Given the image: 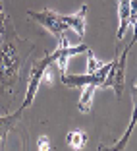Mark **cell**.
Segmentation results:
<instances>
[{"label":"cell","mask_w":137,"mask_h":151,"mask_svg":"<svg viewBox=\"0 0 137 151\" xmlns=\"http://www.w3.org/2000/svg\"><path fill=\"white\" fill-rule=\"evenodd\" d=\"M108 70H110V64H102L101 70L93 72V74H85V76L62 74L60 80H62V83L68 85V87H83V85H97V87H101L104 78H106V74H108Z\"/></svg>","instance_id":"obj_5"},{"label":"cell","mask_w":137,"mask_h":151,"mask_svg":"<svg viewBox=\"0 0 137 151\" xmlns=\"http://www.w3.org/2000/svg\"><path fill=\"white\" fill-rule=\"evenodd\" d=\"M137 43V19H135V23H133V37H131V41H129V45H128V49H124V50H131V47Z\"/></svg>","instance_id":"obj_15"},{"label":"cell","mask_w":137,"mask_h":151,"mask_svg":"<svg viewBox=\"0 0 137 151\" xmlns=\"http://www.w3.org/2000/svg\"><path fill=\"white\" fill-rule=\"evenodd\" d=\"M58 56H60V52H58V49H56V50H52L50 54H46L43 60L31 64V70H29V81H27V91H25V99H23L19 111H25V109L33 103V99H35L37 91H39V87H41V83H43V76H44V72H46V68H49L52 62H56Z\"/></svg>","instance_id":"obj_2"},{"label":"cell","mask_w":137,"mask_h":151,"mask_svg":"<svg viewBox=\"0 0 137 151\" xmlns=\"http://www.w3.org/2000/svg\"><path fill=\"white\" fill-rule=\"evenodd\" d=\"M0 6H2V0H0Z\"/></svg>","instance_id":"obj_16"},{"label":"cell","mask_w":137,"mask_h":151,"mask_svg":"<svg viewBox=\"0 0 137 151\" xmlns=\"http://www.w3.org/2000/svg\"><path fill=\"white\" fill-rule=\"evenodd\" d=\"M128 50L120 54L116 50V56L114 60L110 62V70L106 74L104 81H102L101 87H112L116 93V99L122 97V91H124V85H126V60H128Z\"/></svg>","instance_id":"obj_3"},{"label":"cell","mask_w":137,"mask_h":151,"mask_svg":"<svg viewBox=\"0 0 137 151\" xmlns=\"http://www.w3.org/2000/svg\"><path fill=\"white\" fill-rule=\"evenodd\" d=\"M89 142V136L83 132V130H71L66 136V143L71 147V149H83Z\"/></svg>","instance_id":"obj_10"},{"label":"cell","mask_w":137,"mask_h":151,"mask_svg":"<svg viewBox=\"0 0 137 151\" xmlns=\"http://www.w3.org/2000/svg\"><path fill=\"white\" fill-rule=\"evenodd\" d=\"M8 33V16L4 14V8L0 6V35Z\"/></svg>","instance_id":"obj_13"},{"label":"cell","mask_w":137,"mask_h":151,"mask_svg":"<svg viewBox=\"0 0 137 151\" xmlns=\"http://www.w3.org/2000/svg\"><path fill=\"white\" fill-rule=\"evenodd\" d=\"M37 147H39V151H52V147H50V139L46 138V136H41V138L37 139Z\"/></svg>","instance_id":"obj_14"},{"label":"cell","mask_w":137,"mask_h":151,"mask_svg":"<svg viewBox=\"0 0 137 151\" xmlns=\"http://www.w3.org/2000/svg\"><path fill=\"white\" fill-rule=\"evenodd\" d=\"M85 54H87V74H93V72L101 70V68H102V64L98 62L97 58H95L93 50L89 49V50H87V52H85Z\"/></svg>","instance_id":"obj_12"},{"label":"cell","mask_w":137,"mask_h":151,"mask_svg":"<svg viewBox=\"0 0 137 151\" xmlns=\"http://www.w3.org/2000/svg\"><path fill=\"white\" fill-rule=\"evenodd\" d=\"M97 85H83V91H81V97L77 101V107H79L81 112H89L91 107H93V95Z\"/></svg>","instance_id":"obj_11"},{"label":"cell","mask_w":137,"mask_h":151,"mask_svg":"<svg viewBox=\"0 0 137 151\" xmlns=\"http://www.w3.org/2000/svg\"><path fill=\"white\" fill-rule=\"evenodd\" d=\"M131 101H133V109H131V118H129V124H128L126 134L114 143V145H110V147L101 145V147H98V151H122L126 145H128V142H129V138H131L133 130H135V126H137V81H135V85L131 87Z\"/></svg>","instance_id":"obj_6"},{"label":"cell","mask_w":137,"mask_h":151,"mask_svg":"<svg viewBox=\"0 0 137 151\" xmlns=\"http://www.w3.org/2000/svg\"><path fill=\"white\" fill-rule=\"evenodd\" d=\"M27 16L31 19H35V22H39L43 27H46L56 39H62L70 31V25L66 23V18L56 14V12H52V10H43V12H31L29 10Z\"/></svg>","instance_id":"obj_4"},{"label":"cell","mask_w":137,"mask_h":151,"mask_svg":"<svg viewBox=\"0 0 137 151\" xmlns=\"http://www.w3.org/2000/svg\"><path fill=\"white\" fill-rule=\"evenodd\" d=\"M8 33L0 43V87L12 91V87L19 80V70L23 62L21 47H25L27 41L19 39L16 33L14 35H8Z\"/></svg>","instance_id":"obj_1"},{"label":"cell","mask_w":137,"mask_h":151,"mask_svg":"<svg viewBox=\"0 0 137 151\" xmlns=\"http://www.w3.org/2000/svg\"><path fill=\"white\" fill-rule=\"evenodd\" d=\"M129 19H131V0H120V4H118V33H116L118 43L124 39L126 29L129 25Z\"/></svg>","instance_id":"obj_7"},{"label":"cell","mask_w":137,"mask_h":151,"mask_svg":"<svg viewBox=\"0 0 137 151\" xmlns=\"http://www.w3.org/2000/svg\"><path fill=\"white\" fill-rule=\"evenodd\" d=\"M66 23L70 25L71 31H75L79 37L85 35V25H87V6H81L79 12L70 14V16H64Z\"/></svg>","instance_id":"obj_8"},{"label":"cell","mask_w":137,"mask_h":151,"mask_svg":"<svg viewBox=\"0 0 137 151\" xmlns=\"http://www.w3.org/2000/svg\"><path fill=\"white\" fill-rule=\"evenodd\" d=\"M21 116V111H18L16 114H8V116H0V151L4 149V142H6V136L8 132L16 126V122L19 120Z\"/></svg>","instance_id":"obj_9"}]
</instances>
